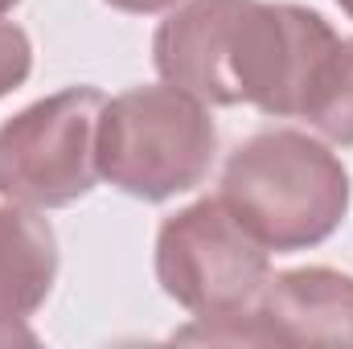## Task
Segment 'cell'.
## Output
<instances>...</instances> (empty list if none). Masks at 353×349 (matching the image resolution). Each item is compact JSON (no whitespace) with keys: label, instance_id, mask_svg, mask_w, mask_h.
Listing matches in <instances>:
<instances>
[{"label":"cell","instance_id":"52a82bcc","mask_svg":"<svg viewBox=\"0 0 353 349\" xmlns=\"http://www.w3.org/2000/svg\"><path fill=\"white\" fill-rule=\"evenodd\" d=\"M251 0H185L152 37L157 74L205 107H239V50Z\"/></svg>","mask_w":353,"mask_h":349},{"label":"cell","instance_id":"8992f818","mask_svg":"<svg viewBox=\"0 0 353 349\" xmlns=\"http://www.w3.org/2000/svg\"><path fill=\"white\" fill-rule=\"evenodd\" d=\"M210 341L243 346H345L353 349V275L337 267H296L267 279L251 312L230 321H201Z\"/></svg>","mask_w":353,"mask_h":349},{"label":"cell","instance_id":"6da1fadb","mask_svg":"<svg viewBox=\"0 0 353 349\" xmlns=\"http://www.w3.org/2000/svg\"><path fill=\"white\" fill-rule=\"evenodd\" d=\"M222 201L267 251H308L337 235L350 214L341 157L308 132L275 128L239 144L222 169Z\"/></svg>","mask_w":353,"mask_h":349},{"label":"cell","instance_id":"8fae6325","mask_svg":"<svg viewBox=\"0 0 353 349\" xmlns=\"http://www.w3.org/2000/svg\"><path fill=\"white\" fill-rule=\"evenodd\" d=\"M111 8L119 12H136V17H148V12H165V8H176L181 0H107Z\"/></svg>","mask_w":353,"mask_h":349},{"label":"cell","instance_id":"30bf717a","mask_svg":"<svg viewBox=\"0 0 353 349\" xmlns=\"http://www.w3.org/2000/svg\"><path fill=\"white\" fill-rule=\"evenodd\" d=\"M29 70H33V41L17 21H4L0 12V99L25 87Z\"/></svg>","mask_w":353,"mask_h":349},{"label":"cell","instance_id":"7c38bea8","mask_svg":"<svg viewBox=\"0 0 353 349\" xmlns=\"http://www.w3.org/2000/svg\"><path fill=\"white\" fill-rule=\"evenodd\" d=\"M337 4H341V12H345V17L353 21V0H337Z\"/></svg>","mask_w":353,"mask_h":349},{"label":"cell","instance_id":"9c48e42d","mask_svg":"<svg viewBox=\"0 0 353 349\" xmlns=\"http://www.w3.org/2000/svg\"><path fill=\"white\" fill-rule=\"evenodd\" d=\"M300 119H308V128H316L329 144H353V37H337L321 62Z\"/></svg>","mask_w":353,"mask_h":349},{"label":"cell","instance_id":"4fadbf2b","mask_svg":"<svg viewBox=\"0 0 353 349\" xmlns=\"http://www.w3.org/2000/svg\"><path fill=\"white\" fill-rule=\"evenodd\" d=\"M21 0H0V12H8V8H17Z\"/></svg>","mask_w":353,"mask_h":349},{"label":"cell","instance_id":"277c9868","mask_svg":"<svg viewBox=\"0 0 353 349\" xmlns=\"http://www.w3.org/2000/svg\"><path fill=\"white\" fill-rule=\"evenodd\" d=\"M107 94L66 87L0 123V197L29 210H62L99 181V115Z\"/></svg>","mask_w":353,"mask_h":349},{"label":"cell","instance_id":"3957f363","mask_svg":"<svg viewBox=\"0 0 353 349\" xmlns=\"http://www.w3.org/2000/svg\"><path fill=\"white\" fill-rule=\"evenodd\" d=\"M157 279L197 321H230L259 300L271 279V251L222 197H201L161 222Z\"/></svg>","mask_w":353,"mask_h":349},{"label":"cell","instance_id":"7a4b0ae2","mask_svg":"<svg viewBox=\"0 0 353 349\" xmlns=\"http://www.w3.org/2000/svg\"><path fill=\"white\" fill-rule=\"evenodd\" d=\"M218 157V128L189 90L132 87L103 103L99 177L140 201H169L197 189Z\"/></svg>","mask_w":353,"mask_h":349},{"label":"cell","instance_id":"ba28073f","mask_svg":"<svg viewBox=\"0 0 353 349\" xmlns=\"http://www.w3.org/2000/svg\"><path fill=\"white\" fill-rule=\"evenodd\" d=\"M58 279V235L29 206H0V341L25 337Z\"/></svg>","mask_w":353,"mask_h":349},{"label":"cell","instance_id":"5b68a950","mask_svg":"<svg viewBox=\"0 0 353 349\" xmlns=\"http://www.w3.org/2000/svg\"><path fill=\"white\" fill-rule=\"evenodd\" d=\"M337 29L304 4L251 0L239 50V99L271 119H300Z\"/></svg>","mask_w":353,"mask_h":349}]
</instances>
